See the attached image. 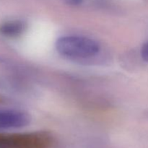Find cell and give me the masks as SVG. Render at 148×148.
<instances>
[{
    "label": "cell",
    "mask_w": 148,
    "mask_h": 148,
    "mask_svg": "<svg viewBox=\"0 0 148 148\" xmlns=\"http://www.w3.org/2000/svg\"><path fill=\"white\" fill-rule=\"evenodd\" d=\"M55 47L59 54L72 59L93 57L101 49L96 40L79 36H62L56 40Z\"/></svg>",
    "instance_id": "6da1fadb"
},
{
    "label": "cell",
    "mask_w": 148,
    "mask_h": 148,
    "mask_svg": "<svg viewBox=\"0 0 148 148\" xmlns=\"http://www.w3.org/2000/svg\"><path fill=\"white\" fill-rule=\"evenodd\" d=\"M49 142L47 137L40 135L0 134V148H46Z\"/></svg>",
    "instance_id": "7a4b0ae2"
},
{
    "label": "cell",
    "mask_w": 148,
    "mask_h": 148,
    "mask_svg": "<svg viewBox=\"0 0 148 148\" xmlns=\"http://www.w3.org/2000/svg\"><path fill=\"white\" fill-rule=\"evenodd\" d=\"M31 121L25 111L10 108L0 109V130H15L27 127Z\"/></svg>",
    "instance_id": "3957f363"
},
{
    "label": "cell",
    "mask_w": 148,
    "mask_h": 148,
    "mask_svg": "<svg viewBox=\"0 0 148 148\" xmlns=\"http://www.w3.org/2000/svg\"><path fill=\"white\" fill-rule=\"evenodd\" d=\"M26 29V24L19 20L4 22L0 25V34L7 38H17L21 36Z\"/></svg>",
    "instance_id": "277c9868"
},
{
    "label": "cell",
    "mask_w": 148,
    "mask_h": 148,
    "mask_svg": "<svg viewBox=\"0 0 148 148\" xmlns=\"http://www.w3.org/2000/svg\"><path fill=\"white\" fill-rule=\"evenodd\" d=\"M141 57L145 62H148V41L143 45L141 48Z\"/></svg>",
    "instance_id": "5b68a950"
},
{
    "label": "cell",
    "mask_w": 148,
    "mask_h": 148,
    "mask_svg": "<svg viewBox=\"0 0 148 148\" xmlns=\"http://www.w3.org/2000/svg\"><path fill=\"white\" fill-rule=\"evenodd\" d=\"M66 1L71 5H79L82 4L83 0H66Z\"/></svg>",
    "instance_id": "8992f818"
}]
</instances>
